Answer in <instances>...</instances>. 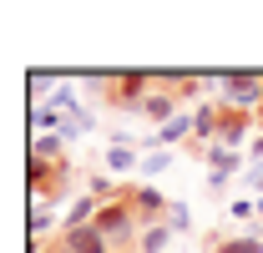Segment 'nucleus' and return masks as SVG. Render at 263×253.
I'll return each instance as SVG.
<instances>
[{
  "label": "nucleus",
  "instance_id": "1",
  "mask_svg": "<svg viewBox=\"0 0 263 253\" xmlns=\"http://www.w3.org/2000/svg\"><path fill=\"white\" fill-rule=\"evenodd\" d=\"M86 86L101 96V106H111V112H137V106L152 96V86H157V71H111V76H91Z\"/></svg>",
  "mask_w": 263,
  "mask_h": 253
},
{
  "label": "nucleus",
  "instance_id": "2",
  "mask_svg": "<svg viewBox=\"0 0 263 253\" xmlns=\"http://www.w3.org/2000/svg\"><path fill=\"white\" fill-rule=\"evenodd\" d=\"M91 223H97V233H101V238L111 243V253H137L142 233H147V228L137 223V213H132L122 197H106V203L97 208V218H91Z\"/></svg>",
  "mask_w": 263,
  "mask_h": 253
},
{
  "label": "nucleus",
  "instance_id": "3",
  "mask_svg": "<svg viewBox=\"0 0 263 253\" xmlns=\"http://www.w3.org/2000/svg\"><path fill=\"white\" fill-rule=\"evenodd\" d=\"M111 197H122L132 213H137L142 228H157V223H167V213H172V208H167V197H162L157 188H147V183H127V188H117Z\"/></svg>",
  "mask_w": 263,
  "mask_h": 253
},
{
  "label": "nucleus",
  "instance_id": "4",
  "mask_svg": "<svg viewBox=\"0 0 263 253\" xmlns=\"http://www.w3.org/2000/svg\"><path fill=\"white\" fill-rule=\"evenodd\" d=\"M66 183H71V162H66V157H41V152L31 157V192L41 197V203L56 197Z\"/></svg>",
  "mask_w": 263,
  "mask_h": 253
},
{
  "label": "nucleus",
  "instance_id": "5",
  "mask_svg": "<svg viewBox=\"0 0 263 253\" xmlns=\"http://www.w3.org/2000/svg\"><path fill=\"white\" fill-rule=\"evenodd\" d=\"M243 101L263 106V76H248V71L223 76V106H243Z\"/></svg>",
  "mask_w": 263,
  "mask_h": 253
},
{
  "label": "nucleus",
  "instance_id": "6",
  "mask_svg": "<svg viewBox=\"0 0 263 253\" xmlns=\"http://www.w3.org/2000/svg\"><path fill=\"white\" fill-rule=\"evenodd\" d=\"M253 122H258V112H248V106H218V142L233 147Z\"/></svg>",
  "mask_w": 263,
  "mask_h": 253
},
{
  "label": "nucleus",
  "instance_id": "7",
  "mask_svg": "<svg viewBox=\"0 0 263 253\" xmlns=\"http://www.w3.org/2000/svg\"><path fill=\"white\" fill-rule=\"evenodd\" d=\"M177 106H182V101H177L172 92H162V86H152V96H147V101L137 106V117H142V122H157V127H167L172 117H177Z\"/></svg>",
  "mask_w": 263,
  "mask_h": 253
},
{
  "label": "nucleus",
  "instance_id": "8",
  "mask_svg": "<svg viewBox=\"0 0 263 253\" xmlns=\"http://www.w3.org/2000/svg\"><path fill=\"white\" fill-rule=\"evenodd\" d=\"M157 86H162V92H172L177 101H193L208 81H202V76H193V71H157Z\"/></svg>",
  "mask_w": 263,
  "mask_h": 253
},
{
  "label": "nucleus",
  "instance_id": "9",
  "mask_svg": "<svg viewBox=\"0 0 263 253\" xmlns=\"http://www.w3.org/2000/svg\"><path fill=\"white\" fill-rule=\"evenodd\" d=\"M167 243H172V228H167V223H157V228H147V233H142L137 253H162Z\"/></svg>",
  "mask_w": 263,
  "mask_h": 253
},
{
  "label": "nucleus",
  "instance_id": "10",
  "mask_svg": "<svg viewBox=\"0 0 263 253\" xmlns=\"http://www.w3.org/2000/svg\"><path fill=\"white\" fill-rule=\"evenodd\" d=\"M197 137H218V106H202L197 112V122H193Z\"/></svg>",
  "mask_w": 263,
  "mask_h": 253
},
{
  "label": "nucleus",
  "instance_id": "11",
  "mask_svg": "<svg viewBox=\"0 0 263 253\" xmlns=\"http://www.w3.org/2000/svg\"><path fill=\"white\" fill-rule=\"evenodd\" d=\"M218 253H263V243H253V238H233V243H218Z\"/></svg>",
  "mask_w": 263,
  "mask_h": 253
},
{
  "label": "nucleus",
  "instance_id": "12",
  "mask_svg": "<svg viewBox=\"0 0 263 253\" xmlns=\"http://www.w3.org/2000/svg\"><path fill=\"white\" fill-rule=\"evenodd\" d=\"M106 167H111V172H122V167H132V152H127V147H117V152H106Z\"/></svg>",
  "mask_w": 263,
  "mask_h": 253
},
{
  "label": "nucleus",
  "instance_id": "13",
  "mask_svg": "<svg viewBox=\"0 0 263 253\" xmlns=\"http://www.w3.org/2000/svg\"><path fill=\"white\" fill-rule=\"evenodd\" d=\"M187 127H193L187 117H182V122H167V127H162V137H167V142H172V137H187Z\"/></svg>",
  "mask_w": 263,
  "mask_h": 253
}]
</instances>
